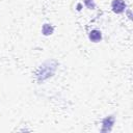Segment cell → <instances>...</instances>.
I'll return each mask as SVG.
<instances>
[{
	"label": "cell",
	"mask_w": 133,
	"mask_h": 133,
	"mask_svg": "<svg viewBox=\"0 0 133 133\" xmlns=\"http://www.w3.org/2000/svg\"><path fill=\"white\" fill-rule=\"evenodd\" d=\"M53 27L52 26H50L49 24H45L44 26H43V29H42V31H43V33L45 34V35H49V34H52V32H53Z\"/></svg>",
	"instance_id": "cell-4"
},
{
	"label": "cell",
	"mask_w": 133,
	"mask_h": 133,
	"mask_svg": "<svg viewBox=\"0 0 133 133\" xmlns=\"http://www.w3.org/2000/svg\"><path fill=\"white\" fill-rule=\"evenodd\" d=\"M111 7H112V10L116 14H121L125 10L126 8V3L124 0H113L112 3H111Z\"/></svg>",
	"instance_id": "cell-1"
},
{
	"label": "cell",
	"mask_w": 133,
	"mask_h": 133,
	"mask_svg": "<svg viewBox=\"0 0 133 133\" xmlns=\"http://www.w3.org/2000/svg\"><path fill=\"white\" fill-rule=\"evenodd\" d=\"M113 123H114V117L113 116H108V117L104 118L103 119V129H102V131L103 132L110 131L111 128H112Z\"/></svg>",
	"instance_id": "cell-2"
},
{
	"label": "cell",
	"mask_w": 133,
	"mask_h": 133,
	"mask_svg": "<svg viewBox=\"0 0 133 133\" xmlns=\"http://www.w3.org/2000/svg\"><path fill=\"white\" fill-rule=\"evenodd\" d=\"M85 6L88 8V9H94L96 7V4H95V1L94 0H83Z\"/></svg>",
	"instance_id": "cell-5"
},
{
	"label": "cell",
	"mask_w": 133,
	"mask_h": 133,
	"mask_svg": "<svg viewBox=\"0 0 133 133\" xmlns=\"http://www.w3.org/2000/svg\"><path fill=\"white\" fill-rule=\"evenodd\" d=\"M88 37H89V39H90L91 42L98 43V42H100V41L102 39V32H101L100 30L94 29V30H91V31L89 32Z\"/></svg>",
	"instance_id": "cell-3"
}]
</instances>
